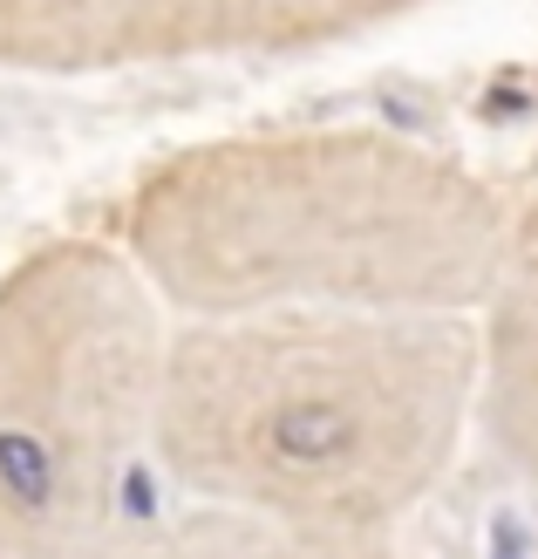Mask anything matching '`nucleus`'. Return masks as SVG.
Returning <instances> with one entry per match:
<instances>
[{"label": "nucleus", "mask_w": 538, "mask_h": 559, "mask_svg": "<svg viewBox=\"0 0 538 559\" xmlns=\"http://www.w3.org/2000/svg\"><path fill=\"white\" fill-rule=\"evenodd\" d=\"M512 205L395 130H239L144 164L117 246L171 321L477 314Z\"/></svg>", "instance_id": "1"}, {"label": "nucleus", "mask_w": 538, "mask_h": 559, "mask_svg": "<svg viewBox=\"0 0 538 559\" xmlns=\"http://www.w3.org/2000/svg\"><path fill=\"white\" fill-rule=\"evenodd\" d=\"M477 424L470 314L178 321L157 471L184 506L321 539H395Z\"/></svg>", "instance_id": "2"}, {"label": "nucleus", "mask_w": 538, "mask_h": 559, "mask_svg": "<svg viewBox=\"0 0 538 559\" xmlns=\"http://www.w3.org/2000/svg\"><path fill=\"white\" fill-rule=\"evenodd\" d=\"M171 328L117 239L0 273V559H103L144 519Z\"/></svg>", "instance_id": "3"}, {"label": "nucleus", "mask_w": 538, "mask_h": 559, "mask_svg": "<svg viewBox=\"0 0 538 559\" xmlns=\"http://www.w3.org/2000/svg\"><path fill=\"white\" fill-rule=\"evenodd\" d=\"M477 424L470 443L538 506V191L512 205V233L477 300Z\"/></svg>", "instance_id": "4"}, {"label": "nucleus", "mask_w": 538, "mask_h": 559, "mask_svg": "<svg viewBox=\"0 0 538 559\" xmlns=\"http://www.w3.org/2000/svg\"><path fill=\"white\" fill-rule=\"evenodd\" d=\"M205 55V0H0V69L109 75Z\"/></svg>", "instance_id": "5"}, {"label": "nucleus", "mask_w": 538, "mask_h": 559, "mask_svg": "<svg viewBox=\"0 0 538 559\" xmlns=\"http://www.w3.org/2000/svg\"><path fill=\"white\" fill-rule=\"evenodd\" d=\"M103 559H395V539H321L178 498V512H144Z\"/></svg>", "instance_id": "6"}, {"label": "nucleus", "mask_w": 538, "mask_h": 559, "mask_svg": "<svg viewBox=\"0 0 538 559\" xmlns=\"http://www.w3.org/2000/svg\"><path fill=\"white\" fill-rule=\"evenodd\" d=\"M430 0H205V55H307L395 27Z\"/></svg>", "instance_id": "7"}]
</instances>
